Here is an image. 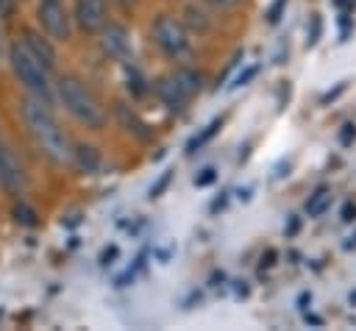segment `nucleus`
<instances>
[{
  "instance_id": "7ed1b4c3",
  "label": "nucleus",
  "mask_w": 356,
  "mask_h": 331,
  "mask_svg": "<svg viewBox=\"0 0 356 331\" xmlns=\"http://www.w3.org/2000/svg\"><path fill=\"white\" fill-rule=\"evenodd\" d=\"M11 70L19 78L22 86H28L33 95L44 97L47 95V67L25 47V42H14L11 45Z\"/></svg>"
},
{
  "instance_id": "f03ea898",
  "label": "nucleus",
  "mask_w": 356,
  "mask_h": 331,
  "mask_svg": "<svg viewBox=\"0 0 356 331\" xmlns=\"http://www.w3.org/2000/svg\"><path fill=\"white\" fill-rule=\"evenodd\" d=\"M58 97L64 103V108L83 122L86 128H100L106 122V114L100 108V103L95 100V95L83 86V81H78L75 75H64L58 78Z\"/></svg>"
},
{
  "instance_id": "dca6fc26",
  "label": "nucleus",
  "mask_w": 356,
  "mask_h": 331,
  "mask_svg": "<svg viewBox=\"0 0 356 331\" xmlns=\"http://www.w3.org/2000/svg\"><path fill=\"white\" fill-rule=\"evenodd\" d=\"M14 217H17V223H22V225H36V214H33V209H28L25 203H17V206H14Z\"/></svg>"
},
{
  "instance_id": "1a4fd4ad",
  "label": "nucleus",
  "mask_w": 356,
  "mask_h": 331,
  "mask_svg": "<svg viewBox=\"0 0 356 331\" xmlns=\"http://www.w3.org/2000/svg\"><path fill=\"white\" fill-rule=\"evenodd\" d=\"M156 92H159V97L164 100V106H167V108H172V111H181V108H184V103H186V92L178 86L175 75L159 78V83H156Z\"/></svg>"
},
{
  "instance_id": "aec40b11",
  "label": "nucleus",
  "mask_w": 356,
  "mask_h": 331,
  "mask_svg": "<svg viewBox=\"0 0 356 331\" xmlns=\"http://www.w3.org/2000/svg\"><path fill=\"white\" fill-rule=\"evenodd\" d=\"M14 11V0H0V17H11Z\"/></svg>"
},
{
  "instance_id": "9d476101",
  "label": "nucleus",
  "mask_w": 356,
  "mask_h": 331,
  "mask_svg": "<svg viewBox=\"0 0 356 331\" xmlns=\"http://www.w3.org/2000/svg\"><path fill=\"white\" fill-rule=\"evenodd\" d=\"M22 42H25V47H28V50H31V53H33V56L47 67V70L53 67L56 53H53V47H50V42H47V39H42L36 31H25V39H22Z\"/></svg>"
},
{
  "instance_id": "f257e3e1",
  "label": "nucleus",
  "mask_w": 356,
  "mask_h": 331,
  "mask_svg": "<svg viewBox=\"0 0 356 331\" xmlns=\"http://www.w3.org/2000/svg\"><path fill=\"white\" fill-rule=\"evenodd\" d=\"M22 117H25V125H28L31 136L36 139V145L42 147V153L47 159H53L56 164H70L72 161L70 139L58 128V122H56V117H53V111L44 100L25 97L22 100Z\"/></svg>"
},
{
  "instance_id": "f8f14e48",
  "label": "nucleus",
  "mask_w": 356,
  "mask_h": 331,
  "mask_svg": "<svg viewBox=\"0 0 356 331\" xmlns=\"http://www.w3.org/2000/svg\"><path fill=\"white\" fill-rule=\"evenodd\" d=\"M72 161H78L86 172H95L97 164H100V156H97V150L89 147V145H78V147L72 150Z\"/></svg>"
},
{
  "instance_id": "2eb2a0df",
  "label": "nucleus",
  "mask_w": 356,
  "mask_h": 331,
  "mask_svg": "<svg viewBox=\"0 0 356 331\" xmlns=\"http://www.w3.org/2000/svg\"><path fill=\"white\" fill-rule=\"evenodd\" d=\"M217 128H220V120H214V122H209V125H206V131H203L200 136H195V139L189 142V153H195V147H200V145H203L206 139H211V136L217 134Z\"/></svg>"
},
{
  "instance_id": "ddd939ff",
  "label": "nucleus",
  "mask_w": 356,
  "mask_h": 331,
  "mask_svg": "<svg viewBox=\"0 0 356 331\" xmlns=\"http://www.w3.org/2000/svg\"><path fill=\"white\" fill-rule=\"evenodd\" d=\"M117 114H120V120H122V125H125L128 131H134V134H136L139 139H145V136H147V131H145L147 125H145V122H142V120H139V117H136L134 111H128L125 106H117Z\"/></svg>"
},
{
  "instance_id": "4468645a",
  "label": "nucleus",
  "mask_w": 356,
  "mask_h": 331,
  "mask_svg": "<svg viewBox=\"0 0 356 331\" xmlns=\"http://www.w3.org/2000/svg\"><path fill=\"white\" fill-rule=\"evenodd\" d=\"M172 75H175L178 86L186 92V97H192V95L200 89V75H195L192 70H178V72H172Z\"/></svg>"
},
{
  "instance_id": "0eeeda50",
  "label": "nucleus",
  "mask_w": 356,
  "mask_h": 331,
  "mask_svg": "<svg viewBox=\"0 0 356 331\" xmlns=\"http://www.w3.org/2000/svg\"><path fill=\"white\" fill-rule=\"evenodd\" d=\"M100 47L111 58H128L131 53V39L122 25H103L100 28Z\"/></svg>"
},
{
  "instance_id": "9b49d317",
  "label": "nucleus",
  "mask_w": 356,
  "mask_h": 331,
  "mask_svg": "<svg viewBox=\"0 0 356 331\" xmlns=\"http://www.w3.org/2000/svg\"><path fill=\"white\" fill-rule=\"evenodd\" d=\"M331 200H334L331 189L320 186L314 195H309V200H306V214H309V217H320V214H323V211L331 206Z\"/></svg>"
},
{
  "instance_id": "6e6552de",
  "label": "nucleus",
  "mask_w": 356,
  "mask_h": 331,
  "mask_svg": "<svg viewBox=\"0 0 356 331\" xmlns=\"http://www.w3.org/2000/svg\"><path fill=\"white\" fill-rule=\"evenodd\" d=\"M0 184L8 189V192H19L25 186V175H22V167L19 161L14 159V153L8 150V145L0 139Z\"/></svg>"
},
{
  "instance_id": "5701e85b",
  "label": "nucleus",
  "mask_w": 356,
  "mask_h": 331,
  "mask_svg": "<svg viewBox=\"0 0 356 331\" xmlns=\"http://www.w3.org/2000/svg\"><path fill=\"white\" fill-rule=\"evenodd\" d=\"M120 3H122V6H128V3H131V0H120Z\"/></svg>"
},
{
  "instance_id": "412c9836",
  "label": "nucleus",
  "mask_w": 356,
  "mask_h": 331,
  "mask_svg": "<svg viewBox=\"0 0 356 331\" xmlns=\"http://www.w3.org/2000/svg\"><path fill=\"white\" fill-rule=\"evenodd\" d=\"M353 214H356V206H350V203H348V206L342 209V220H353Z\"/></svg>"
},
{
  "instance_id": "20e7f679",
  "label": "nucleus",
  "mask_w": 356,
  "mask_h": 331,
  "mask_svg": "<svg viewBox=\"0 0 356 331\" xmlns=\"http://www.w3.org/2000/svg\"><path fill=\"white\" fill-rule=\"evenodd\" d=\"M153 39L156 45L167 53V56H181L189 50V33L184 28L181 19L170 17V14H159L153 22Z\"/></svg>"
},
{
  "instance_id": "39448f33",
  "label": "nucleus",
  "mask_w": 356,
  "mask_h": 331,
  "mask_svg": "<svg viewBox=\"0 0 356 331\" xmlns=\"http://www.w3.org/2000/svg\"><path fill=\"white\" fill-rule=\"evenodd\" d=\"M36 19L50 39H70V14L61 0H39Z\"/></svg>"
},
{
  "instance_id": "423d86ee",
  "label": "nucleus",
  "mask_w": 356,
  "mask_h": 331,
  "mask_svg": "<svg viewBox=\"0 0 356 331\" xmlns=\"http://www.w3.org/2000/svg\"><path fill=\"white\" fill-rule=\"evenodd\" d=\"M75 22L86 33L100 31L106 25V0H75Z\"/></svg>"
},
{
  "instance_id": "a211bd4d",
  "label": "nucleus",
  "mask_w": 356,
  "mask_h": 331,
  "mask_svg": "<svg viewBox=\"0 0 356 331\" xmlns=\"http://www.w3.org/2000/svg\"><path fill=\"white\" fill-rule=\"evenodd\" d=\"M253 75H256V67H248V70H245V72H242V75L234 81V86H245V83H248Z\"/></svg>"
},
{
  "instance_id": "4be33fe9",
  "label": "nucleus",
  "mask_w": 356,
  "mask_h": 331,
  "mask_svg": "<svg viewBox=\"0 0 356 331\" xmlns=\"http://www.w3.org/2000/svg\"><path fill=\"white\" fill-rule=\"evenodd\" d=\"M209 3H214V6H234L236 0H209Z\"/></svg>"
},
{
  "instance_id": "6ab92c4d",
  "label": "nucleus",
  "mask_w": 356,
  "mask_h": 331,
  "mask_svg": "<svg viewBox=\"0 0 356 331\" xmlns=\"http://www.w3.org/2000/svg\"><path fill=\"white\" fill-rule=\"evenodd\" d=\"M284 3H286V0H275V6L270 8V22H278V14H281V8H284Z\"/></svg>"
},
{
  "instance_id": "f3484780",
  "label": "nucleus",
  "mask_w": 356,
  "mask_h": 331,
  "mask_svg": "<svg viewBox=\"0 0 356 331\" xmlns=\"http://www.w3.org/2000/svg\"><path fill=\"white\" fill-rule=\"evenodd\" d=\"M211 181H214V170H211V167H206V170L195 178V184H197V186H206V184H211Z\"/></svg>"
}]
</instances>
